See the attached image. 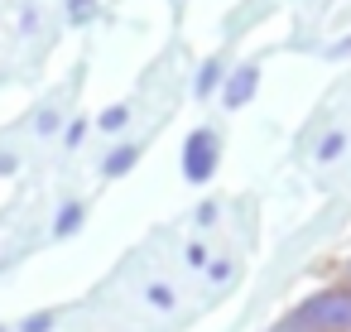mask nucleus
Masks as SVG:
<instances>
[{
    "label": "nucleus",
    "instance_id": "f257e3e1",
    "mask_svg": "<svg viewBox=\"0 0 351 332\" xmlns=\"http://www.w3.org/2000/svg\"><path fill=\"white\" fill-rule=\"evenodd\" d=\"M303 327H322V332H351V294L346 289H327L317 298H308L298 308Z\"/></svg>",
    "mask_w": 351,
    "mask_h": 332
},
{
    "label": "nucleus",
    "instance_id": "f03ea898",
    "mask_svg": "<svg viewBox=\"0 0 351 332\" xmlns=\"http://www.w3.org/2000/svg\"><path fill=\"white\" fill-rule=\"evenodd\" d=\"M212 169H217V135L212 130H193L188 145H183V174L193 183H207Z\"/></svg>",
    "mask_w": 351,
    "mask_h": 332
},
{
    "label": "nucleus",
    "instance_id": "7ed1b4c3",
    "mask_svg": "<svg viewBox=\"0 0 351 332\" xmlns=\"http://www.w3.org/2000/svg\"><path fill=\"white\" fill-rule=\"evenodd\" d=\"M255 82H260V73H255V68L231 73V82H226V106H245V102L255 97Z\"/></svg>",
    "mask_w": 351,
    "mask_h": 332
},
{
    "label": "nucleus",
    "instance_id": "20e7f679",
    "mask_svg": "<svg viewBox=\"0 0 351 332\" xmlns=\"http://www.w3.org/2000/svg\"><path fill=\"white\" fill-rule=\"evenodd\" d=\"M130 164H135V145H121V150L106 159V174H125Z\"/></svg>",
    "mask_w": 351,
    "mask_h": 332
},
{
    "label": "nucleus",
    "instance_id": "39448f33",
    "mask_svg": "<svg viewBox=\"0 0 351 332\" xmlns=\"http://www.w3.org/2000/svg\"><path fill=\"white\" fill-rule=\"evenodd\" d=\"M77 226H82V207L73 202V207H63V217H58V226H53V231H58V236H68V231H77Z\"/></svg>",
    "mask_w": 351,
    "mask_h": 332
},
{
    "label": "nucleus",
    "instance_id": "423d86ee",
    "mask_svg": "<svg viewBox=\"0 0 351 332\" xmlns=\"http://www.w3.org/2000/svg\"><path fill=\"white\" fill-rule=\"evenodd\" d=\"M217 82H221V68H217V63H207V68H202V73H197V92H202V97H207V92H212V87H217Z\"/></svg>",
    "mask_w": 351,
    "mask_h": 332
},
{
    "label": "nucleus",
    "instance_id": "0eeeda50",
    "mask_svg": "<svg viewBox=\"0 0 351 332\" xmlns=\"http://www.w3.org/2000/svg\"><path fill=\"white\" fill-rule=\"evenodd\" d=\"M341 145H346V135H327V140H322V150H317V159H337V154H341Z\"/></svg>",
    "mask_w": 351,
    "mask_h": 332
},
{
    "label": "nucleus",
    "instance_id": "6e6552de",
    "mask_svg": "<svg viewBox=\"0 0 351 332\" xmlns=\"http://www.w3.org/2000/svg\"><path fill=\"white\" fill-rule=\"evenodd\" d=\"M101 126H106V130H121V126H125V106H111V111L101 116Z\"/></svg>",
    "mask_w": 351,
    "mask_h": 332
},
{
    "label": "nucleus",
    "instance_id": "1a4fd4ad",
    "mask_svg": "<svg viewBox=\"0 0 351 332\" xmlns=\"http://www.w3.org/2000/svg\"><path fill=\"white\" fill-rule=\"evenodd\" d=\"M49 327H53V318H49V313H39V318H29V322H25V332H49Z\"/></svg>",
    "mask_w": 351,
    "mask_h": 332
},
{
    "label": "nucleus",
    "instance_id": "9d476101",
    "mask_svg": "<svg viewBox=\"0 0 351 332\" xmlns=\"http://www.w3.org/2000/svg\"><path fill=\"white\" fill-rule=\"evenodd\" d=\"M149 298H154V303H159V308H169V303H173V294H169V289H164V284H154V289H149Z\"/></svg>",
    "mask_w": 351,
    "mask_h": 332
},
{
    "label": "nucleus",
    "instance_id": "9b49d317",
    "mask_svg": "<svg viewBox=\"0 0 351 332\" xmlns=\"http://www.w3.org/2000/svg\"><path fill=\"white\" fill-rule=\"evenodd\" d=\"M68 10H73V15H92V0H73Z\"/></svg>",
    "mask_w": 351,
    "mask_h": 332
}]
</instances>
